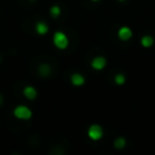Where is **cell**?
I'll list each match as a JSON object with an SVG mask.
<instances>
[{"label": "cell", "mask_w": 155, "mask_h": 155, "mask_svg": "<svg viewBox=\"0 0 155 155\" xmlns=\"http://www.w3.org/2000/svg\"><path fill=\"white\" fill-rule=\"evenodd\" d=\"M53 44L59 50H64L68 47L69 45V40H68V36L63 33V31H56L53 34Z\"/></svg>", "instance_id": "obj_1"}, {"label": "cell", "mask_w": 155, "mask_h": 155, "mask_svg": "<svg viewBox=\"0 0 155 155\" xmlns=\"http://www.w3.org/2000/svg\"><path fill=\"white\" fill-rule=\"evenodd\" d=\"M13 115H15V117H17L19 120H29L31 117L33 113H31V110L28 107H25V105H18V107L15 108Z\"/></svg>", "instance_id": "obj_2"}, {"label": "cell", "mask_w": 155, "mask_h": 155, "mask_svg": "<svg viewBox=\"0 0 155 155\" xmlns=\"http://www.w3.org/2000/svg\"><path fill=\"white\" fill-rule=\"evenodd\" d=\"M87 136L92 139V140H99L103 137V128L99 125H91L87 130Z\"/></svg>", "instance_id": "obj_3"}, {"label": "cell", "mask_w": 155, "mask_h": 155, "mask_svg": "<svg viewBox=\"0 0 155 155\" xmlns=\"http://www.w3.org/2000/svg\"><path fill=\"white\" fill-rule=\"evenodd\" d=\"M107 65V59L103 56H97L91 61V67L94 70H102Z\"/></svg>", "instance_id": "obj_4"}, {"label": "cell", "mask_w": 155, "mask_h": 155, "mask_svg": "<svg viewBox=\"0 0 155 155\" xmlns=\"http://www.w3.org/2000/svg\"><path fill=\"white\" fill-rule=\"evenodd\" d=\"M132 35H133V33H132L131 28H128V27H126V25L121 27V28L117 30V36H119V39H120L121 41H128V40L132 38Z\"/></svg>", "instance_id": "obj_5"}, {"label": "cell", "mask_w": 155, "mask_h": 155, "mask_svg": "<svg viewBox=\"0 0 155 155\" xmlns=\"http://www.w3.org/2000/svg\"><path fill=\"white\" fill-rule=\"evenodd\" d=\"M23 94H24L25 98L33 101V99L36 98V96H38V91H36V88L33 87V86H25V87L23 88Z\"/></svg>", "instance_id": "obj_6"}, {"label": "cell", "mask_w": 155, "mask_h": 155, "mask_svg": "<svg viewBox=\"0 0 155 155\" xmlns=\"http://www.w3.org/2000/svg\"><path fill=\"white\" fill-rule=\"evenodd\" d=\"M70 81H71V84L74 86H81V85L85 84V78L80 73H74L70 76Z\"/></svg>", "instance_id": "obj_7"}, {"label": "cell", "mask_w": 155, "mask_h": 155, "mask_svg": "<svg viewBox=\"0 0 155 155\" xmlns=\"http://www.w3.org/2000/svg\"><path fill=\"white\" fill-rule=\"evenodd\" d=\"M35 31L39 35H45L48 31V25L45 22H42V21L36 22V24H35Z\"/></svg>", "instance_id": "obj_8"}, {"label": "cell", "mask_w": 155, "mask_h": 155, "mask_svg": "<svg viewBox=\"0 0 155 155\" xmlns=\"http://www.w3.org/2000/svg\"><path fill=\"white\" fill-rule=\"evenodd\" d=\"M38 71H39V74H40L41 76L46 78V76H48V75L51 74V67H50L47 63H41V64L39 65V68H38Z\"/></svg>", "instance_id": "obj_9"}, {"label": "cell", "mask_w": 155, "mask_h": 155, "mask_svg": "<svg viewBox=\"0 0 155 155\" xmlns=\"http://www.w3.org/2000/svg\"><path fill=\"white\" fill-rule=\"evenodd\" d=\"M140 45L145 48L151 47L154 45V38L151 35H143L142 39H140Z\"/></svg>", "instance_id": "obj_10"}, {"label": "cell", "mask_w": 155, "mask_h": 155, "mask_svg": "<svg viewBox=\"0 0 155 155\" xmlns=\"http://www.w3.org/2000/svg\"><path fill=\"white\" fill-rule=\"evenodd\" d=\"M126 145V139L124 137H117L115 140H114V147L116 149H124Z\"/></svg>", "instance_id": "obj_11"}, {"label": "cell", "mask_w": 155, "mask_h": 155, "mask_svg": "<svg viewBox=\"0 0 155 155\" xmlns=\"http://www.w3.org/2000/svg\"><path fill=\"white\" fill-rule=\"evenodd\" d=\"M114 81H115L116 85H124L125 81H126V76L122 73H117L115 75V78H114Z\"/></svg>", "instance_id": "obj_12"}, {"label": "cell", "mask_w": 155, "mask_h": 155, "mask_svg": "<svg viewBox=\"0 0 155 155\" xmlns=\"http://www.w3.org/2000/svg\"><path fill=\"white\" fill-rule=\"evenodd\" d=\"M50 15H51V17H53V18L58 17V16L61 15V7H59L58 5H53V6L50 8Z\"/></svg>", "instance_id": "obj_13"}, {"label": "cell", "mask_w": 155, "mask_h": 155, "mask_svg": "<svg viewBox=\"0 0 155 155\" xmlns=\"http://www.w3.org/2000/svg\"><path fill=\"white\" fill-rule=\"evenodd\" d=\"M92 1H99V0H92Z\"/></svg>", "instance_id": "obj_14"}, {"label": "cell", "mask_w": 155, "mask_h": 155, "mask_svg": "<svg viewBox=\"0 0 155 155\" xmlns=\"http://www.w3.org/2000/svg\"><path fill=\"white\" fill-rule=\"evenodd\" d=\"M119 1H125V0H119Z\"/></svg>", "instance_id": "obj_15"}, {"label": "cell", "mask_w": 155, "mask_h": 155, "mask_svg": "<svg viewBox=\"0 0 155 155\" xmlns=\"http://www.w3.org/2000/svg\"><path fill=\"white\" fill-rule=\"evenodd\" d=\"M0 59H1V58H0Z\"/></svg>", "instance_id": "obj_16"}]
</instances>
